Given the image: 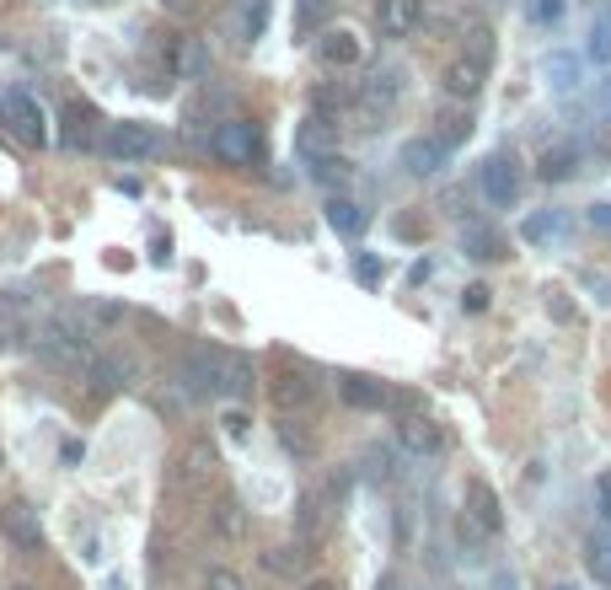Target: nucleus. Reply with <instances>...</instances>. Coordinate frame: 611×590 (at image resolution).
Masks as SVG:
<instances>
[{
    "label": "nucleus",
    "instance_id": "f257e3e1",
    "mask_svg": "<svg viewBox=\"0 0 611 590\" xmlns=\"http://www.w3.org/2000/svg\"><path fill=\"white\" fill-rule=\"evenodd\" d=\"M33 349H39L43 365H54V371H76V365H86V360H91L86 328H81V323H70V317L43 323L39 338H33Z\"/></svg>",
    "mask_w": 611,
    "mask_h": 590
},
{
    "label": "nucleus",
    "instance_id": "f03ea898",
    "mask_svg": "<svg viewBox=\"0 0 611 590\" xmlns=\"http://www.w3.org/2000/svg\"><path fill=\"white\" fill-rule=\"evenodd\" d=\"M397 91H403V76L397 70H375L370 81L354 86V119H360V129H381L386 124V113H392V102H397Z\"/></svg>",
    "mask_w": 611,
    "mask_h": 590
},
{
    "label": "nucleus",
    "instance_id": "7ed1b4c3",
    "mask_svg": "<svg viewBox=\"0 0 611 590\" xmlns=\"http://www.w3.org/2000/svg\"><path fill=\"white\" fill-rule=\"evenodd\" d=\"M478 188H483L489 210H515V205H521L526 177H521V167H515V156H510V151H499V156H489V162H483V172H478Z\"/></svg>",
    "mask_w": 611,
    "mask_h": 590
},
{
    "label": "nucleus",
    "instance_id": "20e7f679",
    "mask_svg": "<svg viewBox=\"0 0 611 590\" xmlns=\"http://www.w3.org/2000/svg\"><path fill=\"white\" fill-rule=\"evenodd\" d=\"M483 81H489V59H478V54H450L446 65H440V91H446L450 102H478L483 97Z\"/></svg>",
    "mask_w": 611,
    "mask_h": 590
},
{
    "label": "nucleus",
    "instance_id": "39448f33",
    "mask_svg": "<svg viewBox=\"0 0 611 590\" xmlns=\"http://www.w3.org/2000/svg\"><path fill=\"white\" fill-rule=\"evenodd\" d=\"M209 151H215L220 162H231V167H252V162L263 156V134L247 124V119H226V124L215 129Z\"/></svg>",
    "mask_w": 611,
    "mask_h": 590
},
{
    "label": "nucleus",
    "instance_id": "423d86ee",
    "mask_svg": "<svg viewBox=\"0 0 611 590\" xmlns=\"http://www.w3.org/2000/svg\"><path fill=\"white\" fill-rule=\"evenodd\" d=\"M215 451L204 446V440H194L183 457H177V472H172V489L177 494H188V500H204L209 489H215Z\"/></svg>",
    "mask_w": 611,
    "mask_h": 590
},
{
    "label": "nucleus",
    "instance_id": "0eeeda50",
    "mask_svg": "<svg viewBox=\"0 0 611 590\" xmlns=\"http://www.w3.org/2000/svg\"><path fill=\"white\" fill-rule=\"evenodd\" d=\"M102 145H108V156H119V162H145V156L162 151V134L151 124H140V119H123V124H108Z\"/></svg>",
    "mask_w": 611,
    "mask_h": 590
},
{
    "label": "nucleus",
    "instance_id": "6e6552de",
    "mask_svg": "<svg viewBox=\"0 0 611 590\" xmlns=\"http://www.w3.org/2000/svg\"><path fill=\"white\" fill-rule=\"evenodd\" d=\"M0 119H6V129H11L22 145H43V140H48L43 108L28 97V91H6V97H0Z\"/></svg>",
    "mask_w": 611,
    "mask_h": 590
},
{
    "label": "nucleus",
    "instance_id": "1a4fd4ad",
    "mask_svg": "<svg viewBox=\"0 0 611 590\" xmlns=\"http://www.w3.org/2000/svg\"><path fill=\"white\" fill-rule=\"evenodd\" d=\"M0 537H6L11 548L39 553V548H43V521H39V510L22 505V500H11V505L0 510Z\"/></svg>",
    "mask_w": 611,
    "mask_h": 590
},
{
    "label": "nucleus",
    "instance_id": "9d476101",
    "mask_svg": "<svg viewBox=\"0 0 611 590\" xmlns=\"http://www.w3.org/2000/svg\"><path fill=\"white\" fill-rule=\"evenodd\" d=\"M269 397H274V408H280V414H306V408H317V381L306 376L301 365H290V371L274 376Z\"/></svg>",
    "mask_w": 611,
    "mask_h": 590
},
{
    "label": "nucleus",
    "instance_id": "9b49d317",
    "mask_svg": "<svg viewBox=\"0 0 611 590\" xmlns=\"http://www.w3.org/2000/svg\"><path fill=\"white\" fill-rule=\"evenodd\" d=\"M381 39H413L424 28V0H375Z\"/></svg>",
    "mask_w": 611,
    "mask_h": 590
},
{
    "label": "nucleus",
    "instance_id": "f8f14e48",
    "mask_svg": "<svg viewBox=\"0 0 611 590\" xmlns=\"http://www.w3.org/2000/svg\"><path fill=\"white\" fill-rule=\"evenodd\" d=\"M317 59H323L327 70H354V65L365 59V39L349 33V28H332V33L317 39Z\"/></svg>",
    "mask_w": 611,
    "mask_h": 590
},
{
    "label": "nucleus",
    "instance_id": "ddd939ff",
    "mask_svg": "<svg viewBox=\"0 0 611 590\" xmlns=\"http://www.w3.org/2000/svg\"><path fill=\"white\" fill-rule=\"evenodd\" d=\"M467 521H472V537H493V532L504 526V515H499V494H493L483 478H472V483H467Z\"/></svg>",
    "mask_w": 611,
    "mask_h": 590
},
{
    "label": "nucleus",
    "instance_id": "4468645a",
    "mask_svg": "<svg viewBox=\"0 0 611 590\" xmlns=\"http://www.w3.org/2000/svg\"><path fill=\"white\" fill-rule=\"evenodd\" d=\"M397 440H403L407 457H440V451H446V429L435 419H424V414L397 424Z\"/></svg>",
    "mask_w": 611,
    "mask_h": 590
},
{
    "label": "nucleus",
    "instance_id": "2eb2a0df",
    "mask_svg": "<svg viewBox=\"0 0 611 590\" xmlns=\"http://www.w3.org/2000/svg\"><path fill=\"white\" fill-rule=\"evenodd\" d=\"M569 231H574V215L569 210H531L526 226H521V237H526L531 248H558Z\"/></svg>",
    "mask_w": 611,
    "mask_h": 590
},
{
    "label": "nucleus",
    "instance_id": "dca6fc26",
    "mask_svg": "<svg viewBox=\"0 0 611 590\" xmlns=\"http://www.w3.org/2000/svg\"><path fill=\"white\" fill-rule=\"evenodd\" d=\"M446 162H450L446 140H407V145H403V167L413 172V177H435Z\"/></svg>",
    "mask_w": 611,
    "mask_h": 590
},
{
    "label": "nucleus",
    "instance_id": "f3484780",
    "mask_svg": "<svg viewBox=\"0 0 611 590\" xmlns=\"http://www.w3.org/2000/svg\"><path fill=\"white\" fill-rule=\"evenodd\" d=\"M338 392H343L349 408H386V386L375 376H354L349 371V376H338Z\"/></svg>",
    "mask_w": 611,
    "mask_h": 590
},
{
    "label": "nucleus",
    "instance_id": "a211bd4d",
    "mask_svg": "<svg viewBox=\"0 0 611 590\" xmlns=\"http://www.w3.org/2000/svg\"><path fill=\"white\" fill-rule=\"evenodd\" d=\"M536 167H542V177H547V183H564V177L579 167V145H574V140H558V145H547Z\"/></svg>",
    "mask_w": 611,
    "mask_h": 590
},
{
    "label": "nucleus",
    "instance_id": "6ab92c4d",
    "mask_svg": "<svg viewBox=\"0 0 611 590\" xmlns=\"http://www.w3.org/2000/svg\"><path fill=\"white\" fill-rule=\"evenodd\" d=\"M327 226H332L338 237H360V231H365V210H360L354 199H327Z\"/></svg>",
    "mask_w": 611,
    "mask_h": 590
},
{
    "label": "nucleus",
    "instance_id": "aec40b11",
    "mask_svg": "<svg viewBox=\"0 0 611 590\" xmlns=\"http://www.w3.org/2000/svg\"><path fill=\"white\" fill-rule=\"evenodd\" d=\"M97 113H91V108H70V113H65V145H70V151H86V145H91V140H97Z\"/></svg>",
    "mask_w": 611,
    "mask_h": 590
},
{
    "label": "nucleus",
    "instance_id": "412c9836",
    "mask_svg": "<svg viewBox=\"0 0 611 590\" xmlns=\"http://www.w3.org/2000/svg\"><path fill=\"white\" fill-rule=\"evenodd\" d=\"M86 381H91L97 397H108V392H119L123 386V365L119 360H86Z\"/></svg>",
    "mask_w": 611,
    "mask_h": 590
},
{
    "label": "nucleus",
    "instance_id": "4be33fe9",
    "mask_svg": "<svg viewBox=\"0 0 611 590\" xmlns=\"http://www.w3.org/2000/svg\"><path fill=\"white\" fill-rule=\"evenodd\" d=\"M327 145H332V119H327V113H312L306 129H301V151H306V156H312V151L323 156Z\"/></svg>",
    "mask_w": 611,
    "mask_h": 590
},
{
    "label": "nucleus",
    "instance_id": "5701e85b",
    "mask_svg": "<svg viewBox=\"0 0 611 590\" xmlns=\"http://www.w3.org/2000/svg\"><path fill=\"white\" fill-rule=\"evenodd\" d=\"M590 59H596V65H611V17L607 11H601L596 28H590Z\"/></svg>",
    "mask_w": 611,
    "mask_h": 590
},
{
    "label": "nucleus",
    "instance_id": "b1692460",
    "mask_svg": "<svg viewBox=\"0 0 611 590\" xmlns=\"http://www.w3.org/2000/svg\"><path fill=\"white\" fill-rule=\"evenodd\" d=\"M547 76H553L558 91H569V86H579V65H574L569 54H553V59H547Z\"/></svg>",
    "mask_w": 611,
    "mask_h": 590
},
{
    "label": "nucleus",
    "instance_id": "393cba45",
    "mask_svg": "<svg viewBox=\"0 0 611 590\" xmlns=\"http://www.w3.org/2000/svg\"><path fill=\"white\" fill-rule=\"evenodd\" d=\"M467 258H504V242L493 231H467Z\"/></svg>",
    "mask_w": 611,
    "mask_h": 590
},
{
    "label": "nucleus",
    "instance_id": "a878e982",
    "mask_svg": "<svg viewBox=\"0 0 611 590\" xmlns=\"http://www.w3.org/2000/svg\"><path fill=\"white\" fill-rule=\"evenodd\" d=\"M280 440H285V451H295V457H306V451H312V435L295 424V414H285V424H280Z\"/></svg>",
    "mask_w": 611,
    "mask_h": 590
},
{
    "label": "nucleus",
    "instance_id": "bb28decb",
    "mask_svg": "<svg viewBox=\"0 0 611 590\" xmlns=\"http://www.w3.org/2000/svg\"><path fill=\"white\" fill-rule=\"evenodd\" d=\"M204 65H209V59H204V48L194 39L177 48V70H183V76H204Z\"/></svg>",
    "mask_w": 611,
    "mask_h": 590
},
{
    "label": "nucleus",
    "instance_id": "cd10ccee",
    "mask_svg": "<svg viewBox=\"0 0 611 590\" xmlns=\"http://www.w3.org/2000/svg\"><path fill=\"white\" fill-rule=\"evenodd\" d=\"M204 590H247V580L237 569H209V575H204Z\"/></svg>",
    "mask_w": 611,
    "mask_h": 590
},
{
    "label": "nucleus",
    "instance_id": "c85d7f7f",
    "mask_svg": "<svg viewBox=\"0 0 611 590\" xmlns=\"http://www.w3.org/2000/svg\"><path fill=\"white\" fill-rule=\"evenodd\" d=\"M247 11H242V33L247 39H258L263 33V11H269V0H242Z\"/></svg>",
    "mask_w": 611,
    "mask_h": 590
},
{
    "label": "nucleus",
    "instance_id": "c756f323",
    "mask_svg": "<svg viewBox=\"0 0 611 590\" xmlns=\"http://www.w3.org/2000/svg\"><path fill=\"white\" fill-rule=\"evenodd\" d=\"M220 537H242V505L237 500L220 505Z\"/></svg>",
    "mask_w": 611,
    "mask_h": 590
},
{
    "label": "nucleus",
    "instance_id": "7c9ffc66",
    "mask_svg": "<svg viewBox=\"0 0 611 590\" xmlns=\"http://www.w3.org/2000/svg\"><path fill=\"white\" fill-rule=\"evenodd\" d=\"M327 11H332V0H301V11H295V17H301V28H312V22H323Z\"/></svg>",
    "mask_w": 611,
    "mask_h": 590
},
{
    "label": "nucleus",
    "instance_id": "2f4dec72",
    "mask_svg": "<svg viewBox=\"0 0 611 590\" xmlns=\"http://www.w3.org/2000/svg\"><path fill=\"white\" fill-rule=\"evenodd\" d=\"M263 564H269V569H274V575H290V569H301V553H295V548H285V553H280V558H274V553H269V558H263Z\"/></svg>",
    "mask_w": 611,
    "mask_h": 590
},
{
    "label": "nucleus",
    "instance_id": "473e14b6",
    "mask_svg": "<svg viewBox=\"0 0 611 590\" xmlns=\"http://www.w3.org/2000/svg\"><path fill=\"white\" fill-rule=\"evenodd\" d=\"M354 274H360L365 285H381V263H375L370 253H360V258H354Z\"/></svg>",
    "mask_w": 611,
    "mask_h": 590
},
{
    "label": "nucleus",
    "instance_id": "72a5a7b5",
    "mask_svg": "<svg viewBox=\"0 0 611 590\" xmlns=\"http://www.w3.org/2000/svg\"><path fill=\"white\" fill-rule=\"evenodd\" d=\"M590 553H596V558H601V564L611 569V526H601V532L590 537Z\"/></svg>",
    "mask_w": 611,
    "mask_h": 590
},
{
    "label": "nucleus",
    "instance_id": "f704fd0d",
    "mask_svg": "<svg viewBox=\"0 0 611 590\" xmlns=\"http://www.w3.org/2000/svg\"><path fill=\"white\" fill-rule=\"evenodd\" d=\"M365 478H370V483H381V478H386V451H365Z\"/></svg>",
    "mask_w": 611,
    "mask_h": 590
},
{
    "label": "nucleus",
    "instance_id": "c9c22d12",
    "mask_svg": "<svg viewBox=\"0 0 611 590\" xmlns=\"http://www.w3.org/2000/svg\"><path fill=\"white\" fill-rule=\"evenodd\" d=\"M317 177H323V183H338V177H343V162H338V156H323V162H317Z\"/></svg>",
    "mask_w": 611,
    "mask_h": 590
},
{
    "label": "nucleus",
    "instance_id": "e433bc0d",
    "mask_svg": "<svg viewBox=\"0 0 611 590\" xmlns=\"http://www.w3.org/2000/svg\"><path fill=\"white\" fill-rule=\"evenodd\" d=\"M558 11H564V0H536V6H531V17H536V22H553Z\"/></svg>",
    "mask_w": 611,
    "mask_h": 590
},
{
    "label": "nucleus",
    "instance_id": "4c0bfd02",
    "mask_svg": "<svg viewBox=\"0 0 611 590\" xmlns=\"http://www.w3.org/2000/svg\"><path fill=\"white\" fill-rule=\"evenodd\" d=\"M483 306H489V285H472L467 291V312H483Z\"/></svg>",
    "mask_w": 611,
    "mask_h": 590
},
{
    "label": "nucleus",
    "instance_id": "58836bf2",
    "mask_svg": "<svg viewBox=\"0 0 611 590\" xmlns=\"http://www.w3.org/2000/svg\"><path fill=\"white\" fill-rule=\"evenodd\" d=\"M226 429H231V435H247V414H242V408H231V414H226Z\"/></svg>",
    "mask_w": 611,
    "mask_h": 590
},
{
    "label": "nucleus",
    "instance_id": "ea45409f",
    "mask_svg": "<svg viewBox=\"0 0 611 590\" xmlns=\"http://www.w3.org/2000/svg\"><path fill=\"white\" fill-rule=\"evenodd\" d=\"M590 226H601V231H607V226H611V205H596V210H590Z\"/></svg>",
    "mask_w": 611,
    "mask_h": 590
},
{
    "label": "nucleus",
    "instance_id": "a19ab883",
    "mask_svg": "<svg viewBox=\"0 0 611 590\" xmlns=\"http://www.w3.org/2000/svg\"><path fill=\"white\" fill-rule=\"evenodd\" d=\"M601 515L611 521V478H601Z\"/></svg>",
    "mask_w": 611,
    "mask_h": 590
},
{
    "label": "nucleus",
    "instance_id": "79ce46f5",
    "mask_svg": "<svg viewBox=\"0 0 611 590\" xmlns=\"http://www.w3.org/2000/svg\"><path fill=\"white\" fill-rule=\"evenodd\" d=\"M375 590H407V586L397 580V575H381V580H375Z\"/></svg>",
    "mask_w": 611,
    "mask_h": 590
},
{
    "label": "nucleus",
    "instance_id": "37998d69",
    "mask_svg": "<svg viewBox=\"0 0 611 590\" xmlns=\"http://www.w3.org/2000/svg\"><path fill=\"white\" fill-rule=\"evenodd\" d=\"M301 590H338V580H306Z\"/></svg>",
    "mask_w": 611,
    "mask_h": 590
},
{
    "label": "nucleus",
    "instance_id": "c03bdc74",
    "mask_svg": "<svg viewBox=\"0 0 611 590\" xmlns=\"http://www.w3.org/2000/svg\"><path fill=\"white\" fill-rule=\"evenodd\" d=\"M499 590H515V580H510V575H499Z\"/></svg>",
    "mask_w": 611,
    "mask_h": 590
},
{
    "label": "nucleus",
    "instance_id": "a18cd8bd",
    "mask_svg": "<svg viewBox=\"0 0 611 590\" xmlns=\"http://www.w3.org/2000/svg\"><path fill=\"white\" fill-rule=\"evenodd\" d=\"M108 590H129V580H113V586H108Z\"/></svg>",
    "mask_w": 611,
    "mask_h": 590
},
{
    "label": "nucleus",
    "instance_id": "49530a36",
    "mask_svg": "<svg viewBox=\"0 0 611 590\" xmlns=\"http://www.w3.org/2000/svg\"><path fill=\"white\" fill-rule=\"evenodd\" d=\"M11 590H33V586H11Z\"/></svg>",
    "mask_w": 611,
    "mask_h": 590
},
{
    "label": "nucleus",
    "instance_id": "de8ad7c7",
    "mask_svg": "<svg viewBox=\"0 0 611 590\" xmlns=\"http://www.w3.org/2000/svg\"><path fill=\"white\" fill-rule=\"evenodd\" d=\"M553 590H569V586H553Z\"/></svg>",
    "mask_w": 611,
    "mask_h": 590
}]
</instances>
